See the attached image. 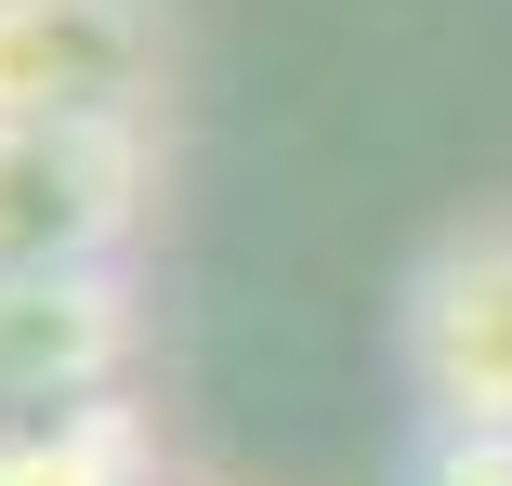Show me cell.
Returning a JSON list of instances; mask_svg holds the SVG:
<instances>
[{"label": "cell", "mask_w": 512, "mask_h": 486, "mask_svg": "<svg viewBox=\"0 0 512 486\" xmlns=\"http://www.w3.org/2000/svg\"><path fill=\"white\" fill-rule=\"evenodd\" d=\"M158 434L132 421L119 381H66V395H0V486H145Z\"/></svg>", "instance_id": "277c9868"}, {"label": "cell", "mask_w": 512, "mask_h": 486, "mask_svg": "<svg viewBox=\"0 0 512 486\" xmlns=\"http://www.w3.org/2000/svg\"><path fill=\"white\" fill-rule=\"evenodd\" d=\"M158 211V119H0V276L119 263Z\"/></svg>", "instance_id": "6da1fadb"}, {"label": "cell", "mask_w": 512, "mask_h": 486, "mask_svg": "<svg viewBox=\"0 0 512 486\" xmlns=\"http://www.w3.org/2000/svg\"><path fill=\"white\" fill-rule=\"evenodd\" d=\"M171 0H0V119H158Z\"/></svg>", "instance_id": "3957f363"}, {"label": "cell", "mask_w": 512, "mask_h": 486, "mask_svg": "<svg viewBox=\"0 0 512 486\" xmlns=\"http://www.w3.org/2000/svg\"><path fill=\"white\" fill-rule=\"evenodd\" d=\"M145 486H171V473H145Z\"/></svg>", "instance_id": "8992f818"}, {"label": "cell", "mask_w": 512, "mask_h": 486, "mask_svg": "<svg viewBox=\"0 0 512 486\" xmlns=\"http://www.w3.org/2000/svg\"><path fill=\"white\" fill-rule=\"evenodd\" d=\"M394 368L421 421H512V211H460L407 263Z\"/></svg>", "instance_id": "7a4b0ae2"}, {"label": "cell", "mask_w": 512, "mask_h": 486, "mask_svg": "<svg viewBox=\"0 0 512 486\" xmlns=\"http://www.w3.org/2000/svg\"><path fill=\"white\" fill-rule=\"evenodd\" d=\"M407 486H512V421H421Z\"/></svg>", "instance_id": "5b68a950"}]
</instances>
